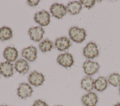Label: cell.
Segmentation results:
<instances>
[{
  "mask_svg": "<svg viewBox=\"0 0 120 106\" xmlns=\"http://www.w3.org/2000/svg\"><path fill=\"white\" fill-rule=\"evenodd\" d=\"M69 35L71 39L77 43L82 42L86 36L85 30L77 27L71 28L69 30Z\"/></svg>",
  "mask_w": 120,
  "mask_h": 106,
  "instance_id": "1",
  "label": "cell"
},
{
  "mask_svg": "<svg viewBox=\"0 0 120 106\" xmlns=\"http://www.w3.org/2000/svg\"><path fill=\"white\" fill-rule=\"evenodd\" d=\"M34 21L42 26H47L50 21V15L48 12L42 10L35 14Z\"/></svg>",
  "mask_w": 120,
  "mask_h": 106,
  "instance_id": "2",
  "label": "cell"
},
{
  "mask_svg": "<svg viewBox=\"0 0 120 106\" xmlns=\"http://www.w3.org/2000/svg\"><path fill=\"white\" fill-rule=\"evenodd\" d=\"M83 55L87 58L93 59L98 55L99 51L95 43L89 42L83 49Z\"/></svg>",
  "mask_w": 120,
  "mask_h": 106,
  "instance_id": "3",
  "label": "cell"
},
{
  "mask_svg": "<svg viewBox=\"0 0 120 106\" xmlns=\"http://www.w3.org/2000/svg\"><path fill=\"white\" fill-rule=\"evenodd\" d=\"M50 10L52 16L59 19L62 18L67 13V9L65 6L63 4L58 3L52 4Z\"/></svg>",
  "mask_w": 120,
  "mask_h": 106,
  "instance_id": "4",
  "label": "cell"
},
{
  "mask_svg": "<svg viewBox=\"0 0 120 106\" xmlns=\"http://www.w3.org/2000/svg\"><path fill=\"white\" fill-rule=\"evenodd\" d=\"M82 67L84 72L90 76L96 73L98 71L100 66L97 62L87 60L83 63Z\"/></svg>",
  "mask_w": 120,
  "mask_h": 106,
  "instance_id": "5",
  "label": "cell"
},
{
  "mask_svg": "<svg viewBox=\"0 0 120 106\" xmlns=\"http://www.w3.org/2000/svg\"><path fill=\"white\" fill-rule=\"evenodd\" d=\"M44 33V30L39 26L31 28L28 31V34L30 39L36 42H39L42 39Z\"/></svg>",
  "mask_w": 120,
  "mask_h": 106,
  "instance_id": "6",
  "label": "cell"
},
{
  "mask_svg": "<svg viewBox=\"0 0 120 106\" xmlns=\"http://www.w3.org/2000/svg\"><path fill=\"white\" fill-rule=\"evenodd\" d=\"M57 61L59 64L65 68L70 67L74 64L73 57L68 53L59 55L57 58Z\"/></svg>",
  "mask_w": 120,
  "mask_h": 106,
  "instance_id": "7",
  "label": "cell"
},
{
  "mask_svg": "<svg viewBox=\"0 0 120 106\" xmlns=\"http://www.w3.org/2000/svg\"><path fill=\"white\" fill-rule=\"evenodd\" d=\"M28 80L29 83L32 85L38 86L43 84L45 80V78L41 73H39L34 71L30 74Z\"/></svg>",
  "mask_w": 120,
  "mask_h": 106,
  "instance_id": "8",
  "label": "cell"
},
{
  "mask_svg": "<svg viewBox=\"0 0 120 106\" xmlns=\"http://www.w3.org/2000/svg\"><path fill=\"white\" fill-rule=\"evenodd\" d=\"M32 92V88L27 83H21L17 89V95L22 99L30 97Z\"/></svg>",
  "mask_w": 120,
  "mask_h": 106,
  "instance_id": "9",
  "label": "cell"
},
{
  "mask_svg": "<svg viewBox=\"0 0 120 106\" xmlns=\"http://www.w3.org/2000/svg\"><path fill=\"white\" fill-rule=\"evenodd\" d=\"M98 101V96L93 92H89L87 94L84 95L82 98V101L85 106H95Z\"/></svg>",
  "mask_w": 120,
  "mask_h": 106,
  "instance_id": "10",
  "label": "cell"
},
{
  "mask_svg": "<svg viewBox=\"0 0 120 106\" xmlns=\"http://www.w3.org/2000/svg\"><path fill=\"white\" fill-rule=\"evenodd\" d=\"M37 53L36 48L33 46H30L22 50V55L29 61L33 62L37 58Z\"/></svg>",
  "mask_w": 120,
  "mask_h": 106,
  "instance_id": "11",
  "label": "cell"
},
{
  "mask_svg": "<svg viewBox=\"0 0 120 106\" xmlns=\"http://www.w3.org/2000/svg\"><path fill=\"white\" fill-rule=\"evenodd\" d=\"M13 66L9 61L1 63L0 64V73L5 77L8 78L13 75Z\"/></svg>",
  "mask_w": 120,
  "mask_h": 106,
  "instance_id": "12",
  "label": "cell"
},
{
  "mask_svg": "<svg viewBox=\"0 0 120 106\" xmlns=\"http://www.w3.org/2000/svg\"><path fill=\"white\" fill-rule=\"evenodd\" d=\"M3 56L8 61L14 62L18 57V51L15 47H8L4 51Z\"/></svg>",
  "mask_w": 120,
  "mask_h": 106,
  "instance_id": "13",
  "label": "cell"
},
{
  "mask_svg": "<svg viewBox=\"0 0 120 106\" xmlns=\"http://www.w3.org/2000/svg\"><path fill=\"white\" fill-rule=\"evenodd\" d=\"M55 46L58 50L64 51L68 49L71 46L70 41L67 37H61L56 40Z\"/></svg>",
  "mask_w": 120,
  "mask_h": 106,
  "instance_id": "14",
  "label": "cell"
},
{
  "mask_svg": "<svg viewBox=\"0 0 120 106\" xmlns=\"http://www.w3.org/2000/svg\"><path fill=\"white\" fill-rule=\"evenodd\" d=\"M82 8V4L80 2L77 1L69 2L66 7L67 11L72 15H75L79 14Z\"/></svg>",
  "mask_w": 120,
  "mask_h": 106,
  "instance_id": "15",
  "label": "cell"
},
{
  "mask_svg": "<svg viewBox=\"0 0 120 106\" xmlns=\"http://www.w3.org/2000/svg\"><path fill=\"white\" fill-rule=\"evenodd\" d=\"M15 70L20 73L25 74L29 69V66L27 62L23 59H20L15 63Z\"/></svg>",
  "mask_w": 120,
  "mask_h": 106,
  "instance_id": "16",
  "label": "cell"
},
{
  "mask_svg": "<svg viewBox=\"0 0 120 106\" xmlns=\"http://www.w3.org/2000/svg\"><path fill=\"white\" fill-rule=\"evenodd\" d=\"M94 84V79L89 76L83 78L81 82V87L87 92H90L93 89Z\"/></svg>",
  "mask_w": 120,
  "mask_h": 106,
  "instance_id": "17",
  "label": "cell"
},
{
  "mask_svg": "<svg viewBox=\"0 0 120 106\" xmlns=\"http://www.w3.org/2000/svg\"><path fill=\"white\" fill-rule=\"evenodd\" d=\"M107 86V81L104 77L100 76L94 81V87L95 89L98 92L104 91Z\"/></svg>",
  "mask_w": 120,
  "mask_h": 106,
  "instance_id": "18",
  "label": "cell"
},
{
  "mask_svg": "<svg viewBox=\"0 0 120 106\" xmlns=\"http://www.w3.org/2000/svg\"><path fill=\"white\" fill-rule=\"evenodd\" d=\"M13 35V32L11 28L3 26L0 28V40L6 41L10 39Z\"/></svg>",
  "mask_w": 120,
  "mask_h": 106,
  "instance_id": "19",
  "label": "cell"
},
{
  "mask_svg": "<svg viewBox=\"0 0 120 106\" xmlns=\"http://www.w3.org/2000/svg\"><path fill=\"white\" fill-rule=\"evenodd\" d=\"M52 42L48 39H45L39 44V49L43 52L50 51L52 49Z\"/></svg>",
  "mask_w": 120,
  "mask_h": 106,
  "instance_id": "20",
  "label": "cell"
},
{
  "mask_svg": "<svg viewBox=\"0 0 120 106\" xmlns=\"http://www.w3.org/2000/svg\"><path fill=\"white\" fill-rule=\"evenodd\" d=\"M109 83L114 87L120 85V75L117 73L111 74L108 77Z\"/></svg>",
  "mask_w": 120,
  "mask_h": 106,
  "instance_id": "21",
  "label": "cell"
},
{
  "mask_svg": "<svg viewBox=\"0 0 120 106\" xmlns=\"http://www.w3.org/2000/svg\"><path fill=\"white\" fill-rule=\"evenodd\" d=\"M80 2L85 7L88 9L91 8L95 3V0H81Z\"/></svg>",
  "mask_w": 120,
  "mask_h": 106,
  "instance_id": "22",
  "label": "cell"
},
{
  "mask_svg": "<svg viewBox=\"0 0 120 106\" xmlns=\"http://www.w3.org/2000/svg\"><path fill=\"white\" fill-rule=\"evenodd\" d=\"M32 106H48V105L43 100L38 99L35 101Z\"/></svg>",
  "mask_w": 120,
  "mask_h": 106,
  "instance_id": "23",
  "label": "cell"
},
{
  "mask_svg": "<svg viewBox=\"0 0 120 106\" xmlns=\"http://www.w3.org/2000/svg\"><path fill=\"white\" fill-rule=\"evenodd\" d=\"M39 2V0H28L27 3L28 5H29L31 7L33 6H37L38 3Z\"/></svg>",
  "mask_w": 120,
  "mask_h": 106,
  "instance_id": "24",
  "label": "cell"
},
{
  "mask_svg": "<svg viewBox=\"0 0 120 106\" xmlns=\"http://www.w3.org/2000/svg\"><path fill=\"white\" fill-rule=\"evenodd\" d=\"M113 106H120V103H118L114 105Z\"/></svg>",
  "mask_w": 120,
  "mask_h": 106,
  "instance_id": "25",
  "label": "cell"
},
{
  "mask_svg": "<svg viewBox=\"0 0 120 106\" xmlns=\"http://www.w3.org/2000/svg\"><path fill=\"white\" fill-rule=\"evenodd\" d=\"M0 106H9L8 105H0Z\"/></svg>",
  "mask_w": 120,
  "mask_h": 106,
  "instance_id": "26",
  "label": "cell"
},
{
  "mask_svg": "<svg viewBox=\"0 0 120 106\" xmlns=\"http://www.w3.org/2000/svg\"><path fill=\"white\" fill-rule=\"evenodd\" d=\"M119 93H120V87H119Z\"/></svg>",
  "mask_w": 120,
  "mask_h": 106,
  "instance_id": "27",
  "label": "cell"
},
{
  "mask_svg": "<svg viewBox=\"0 0 120 106\" xmlns=\"http://www.w3.org/2000/svg\"><path fill=\"white\" fill-rule=\"evenodd\" d=\"M61 106V105H57V106Z\"/></svg>",
  "mask_w": 120,
  "mask_h": 106,
  "instance_id": "28",
  "label": "cell"
},
{
  "mask_svg": "<svg viewBox=\"0 0 120 106\" xmlns=\"http://www.w3.org/2000/svg\"></svg>",
  "mask_w": 120,
  "mask_h": 106,
  "instance_id": "29",
  "label": "cell"
}]
</instances>
